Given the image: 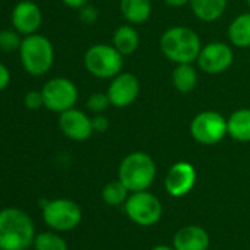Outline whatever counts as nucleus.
I'll use <instances>...</instances> for the list:
<instances>
[{
	"instance_id": "nucleus-1",
	"label": "nucleus",
	"mask_w": 250,
	"mask_h": 250,
	"mask_svg": "<svg viewBox=\"0 0 250 250\" xmlns=\"http://www.w3.org/2000/svg\"><path fill=\"white\" fill-rule=\"evenodd\" d=\"M33 243L34 224L24 210H0V250H27Z\"/></svg>"
},
{
	"instance_id": "nucleus-2",
	"label": "nucleus",
	"mask_w": 250,
	"mask_h": 250,
	"mask_svg": "<svg viewBox=\"0 0 250 250\" xmlns=\"http://www.w3.org/2000/svg\"><path fill=\"white\" fill-rule=\"evenodd\" d=\"M161 50L167 59L177 63H193L202 49L197 33L188 27L175 25L168 28L159 40Z\"/></svg>"
},
{
	"instance_id": "nucleus-3",
	"label": "nucleus",
	"mask_w": 250,
	"mask_h": 250,
	"mask_svg": "<svg viewBox=\"0 0 250 250\" xmlns=\"http://www.w3.org/2000/svg\"><path fill=\"white\" fill-rule=\"evenodd\" d=\"M118 177L131 193L147 190L155 181L156 164L149 153H128L119 165Z\"/></svg>"
},
{
	"instance_id": "nucleus-4",
	"label": "nucleus",
	"mask_w": 250,
	"mask_h": 250,
	"mask_svg": "<svg viewBox=\"0 0 250 250\" xmlns=\"http://www.w3.org/2000/svg\"><path fill=\"white\" fill-rule=\"evenodd\" d=\"M20 56L24 69L33 77H42L50 71L55 62L52 42L42 34H30L22 39Z\"/></svg>"
},
{
	"instance_id": "nucleus-5",
	"label": "nucleus",
	"mask_w": 250,
	"mask_h": 250,
	"mask_svg": "<svg viewBox=\"0 0 250 250\" xmlns=\"http://www.w3.org/2000/svg\"><path fill=\"white\" fill-rule=\"evenodd\" d=\"M84 66L96 78L112 80L115 75L122 72L124 56L113 44H93L84 53Z\"/></svg>"
},
{
	"instance_id": "nucleus-6",
	"label": "nucleus",
	"mask_w": 250,
	"mask_h": 250,
	"mask_svg": "<svg viewBox=\"0 0 250 250\" xmlns=\"http://www.w3.org/2000/svg\"><path fill=\"white\" fill-rule=\"evenodd\" d=\"M190 136L194 142L205 146L218 145L228 136L227 118L216 110L199 112L190 122Z\"/></svg>"
},
{
	"instance_id": "nucleus-7",
	"label": "nucleus",
	"mask_w": 250,
	"mask_h": 250,
	"mask_svg": "<svg viewBox=\"0 0 250 250\" xmlns=\"http://www.w3.org/2000/svg\"><path fill=\"white\" fill-rule=\"evenodd\" d=\"M42 93L44 107L56 113H62L68 109L75 107V103L78 100L77 85L74 84V81L65 77H56L49 80L43 85Z\"/></svg>"
},
{
	"instance_id": "nucleus-8",
	"label": "nucleus",
	"mask_w": 250,
	"mask_h": 250,
	"mask_svg": "<svg viewBox=\"0 0 250 250\" xmlns=\"http://www.w3.org/2000/svg\"><path fill=\"white\" fill-rule=\"evenodd\" d=\"M125 212L133 222L142 227H150L161 219L162 205L159 199L147 190L134 191L125 202Z\"/></svg>"
},
{
	"instance_id": "nucleus-9",
	"label": "nucleus",
	"mask_w": 250,
	"mask_h": 250,
	"mask_svg": "<svg viewBox=\"0 0 250 250\" xmlns=\"http://www.w3.org/2000/svg\"><path fill=\"white\" fill-rule=\"evenodd\" d=\"M81 208L69 199H55L43 206L44 222L58 231H69L81 222Z\"/></svg>"
},
{
	"instance_id": "nucleus-10",
	"label": "nucleus",
	"mask_w": 250,
	"mask_h": 250,
	"mask_svg": "<svg viewBox=\"0 0 250 250\" xmlns=\"http://www.w3.org/2000/svg\"><path fill=\"white\" fill-rule=\"evenodd\" d=\"M234 61L232 49L222 42H212L202 46L197 56V66L202 72L209 75H218L225 72Z\"/></svg>"
},
{
	"instance_id": "nucleus-11",
	"label": "nucleus",
	"mask_w": 250,
	"mask_h": 250,
	"mask_svg": "<svg viewBox=\"0 0 250 250\" xmlns=\"http://www.w3.org/2000/svg\"><path fill=\"white\" fill-rule=\"evenodd\" d=\"M106 93L112 106L124 109L137 100L140 94V81L131 72H119L112 78Z\"/></svg>"
},
{
	"instance_id": "nucleus-12",
	"label": "nucleus",
	"mask_w": 250,
	"mask_h": 250,
	"mask_svg": "<svg viewBox=\"0 0 250 250\" xmlns=\"http://www.w3.org/2000/svg\"><path fill=\"white\" fill-rule=\"evenodd\" d=\"M59 128L65 137L74 142H85L94 133L91 118L75 107L59 113Z\"/></svg>"
},
{
	"instance_id": "nucleus-13",
	"label": "nucleus",
	"mask_w": 250,
	"mask_h": 250,
	"mask_svg": "<svg viewBox=\"0 0 250 250\" xmlns=\"http://www.w3.org/2000/svg\"><path fill=\"white\" fill-rule=\"evenodd\" d=\"M12 25L21 36L36 34L43 24V14L37 3L31 0H22L12 11Z\"/></svg>"
},
{
	"instance_id": "nucleus-14",
	"label": "nucleus",
	"mask_w": 250,
	"mask_h": 250,
	"mask_svg": "<svg viewBox=\"0 0 250 250\" xmlns=\"http://www.w3.org/2000/svg\"><path fill=\"white\" fill-rule=\"evenodd\" d=\"M196 184V169L190 162L180 161L174 164L167 177H165V188L174 197H183L191 191Z\"/></svg>"
},
{
	"instance_id": "nucleus-15",
	"label": "nucleus",
	"mask_w": 250,
	"mask_h": 250,
	"mask_svg": "<svg viewBox=\"0 0 250 250\" xmlns=\"http://www.w3.org/2000/svg\"><path fill=\"white\" fill-rule=\"evenodd\" d=\"M172 243L175 250H206L209 247V235L202 227L187 225L175 232Z\"/></svg>"
},
{
	"instance_id": "nucleus-16",
	"label": "nucleus",
	"mask_w": 250,
	"mask_h": 250,
	"mask_svg": "<svg viewBox=\"0 0 250 250\" xmlns=\"http://www.w3.org/2000/svg\"><path fill=\"white\" fill-rule=\"evenodd\" d=\"M228 136L238 143L250 142V109L240 107L227 118Z\"/></svg>"
},
{
	"instance_id": "nucleus-17",
	"label": "nucleus",
	"mask_w": 250,
	"mask_h": 250,
	"mask_svg": "<svg viewBox=\"0 0 250 250\" xmlns=\"http://www.w3.org/2000/svg\"><path fill=\"white\" fill-rule=\"evenodd\" d=\"M119 11L128 24H143L152 15L150 0H121Z\"/></svg>"
},
{
	"instance_id": "nucleus-18",
	"label": "nucleus",
	"mask_w": 250,
	"mask_h": 250,
	"mask_svg": "<svg viewBox=\"0 0 250 250\" xmlns=\"http://www.w3.org/2000/svg\"><path fill=\"white\" fill-rule=\"evenodd\" d=\"M188 5L197 20L213 22L225 14L228 0H190Z\"/></svg>"
},
{
	"instance_id": "nucleus-19",
	"label": "nucleus",
	"mask_w": 250,
	"mask_h": 250,
	"mask_svg": "<svg viewBox=\"0 0 250 250\" xmlns=\"http://www.w3.org/2000/svg\"><path fill=\"white\" fill-rule=\"evenodd\" d=\"M113 46L122 56L133 55L140 46V36L137 30L131 24L118 27L113 33Z\"/></svg>"
},
{
	"instance_id": "nucleus-20",
	"label": "nucleus",
	"mask_w": 250,
	"mask_h": 250,
	"mask_svg": "<svg viewBox=\"0 0 250 250\" xmlns=\"http://www.w3.org/2000/svg\"><path fill=\"white\" fill-rule=\"evenodd\" d=\"M228 39L238 49L250 47V12L235 17L228 27Z\"/></svg>"
},
{
	"instance_id": "nucleus-21",
	"label": "nucleus",
	"mask_w": 250,
	"mask_h": 250,
	"mask_svg": "<svg viewBox=\"0 0 250 250\" xmlns=\"http://www.w3.org/2000/svg\"><path fill=\"white\" fill-rule=\"evenodd\" d=\"M199 83L197 69L193 63H177L172 71L174 88L180 93H190L196 88Z\"/></svg>"
},
{
	"instance_id": "nucleus-22",
	"label": "nucleus",
	"mask_w": 250,
	"mask_h": 250,
	"mask_svg": "<svg viewBox=\"0 0 250 250\" xmlns=\"http://www.w3.org/2000/svg\"><path fill=\"white\" fill-rule=\"evenodd\" d=\"M130 190L125 187V184L118 178L115 181L107 183L102 190V199L109 206H119L127 202L130 196Z\"/></svg>"
},
{
	"instance_id": "nucleus-23",
	"label": "nucleus",
	"mask_w": 250,
	"mask_h": 250,
	"mask_svg": "<svg viewBox=\"0 0 250 250\" xmlns=\"http://www.w3.org/2000/svg\"><path fill=\"white\" fill-rule=\"evenodd\" d=\"M36 250H68V246L62 237L53 232H42L34 238Z\"/></svg>"
},
{
	"instance_id": "nucleus-24",
	"label": "nucleus",
	"mask_w": 250,
	"mask_h": 250,
	"mask_svg": "<svg viewBox=\"0 0 250 250\" xmlns=\"http://www.w3.org/2000/svg\"><path fill=\"white\" fill-rule=\"evenodd\" d=\"M21 44H22V37L15 28L0 31V50L2 52L5 53L20 52Z\"/></svg>"
},
{
	"instance_id": "nucleus-25",
	"label": "nucleus",
	"mask_w": 250,
	"mask_h": 250,
	"mask_svg": "<svg viewBox=\"0 0 250 250\" xmlns=\"http://www.w3.org/2000/svg\"><path fill=\"white\" fill-rule=\"evenodd\" d=\"M109 106H110V100H109L107 93L97 91V93L90 94V97L87 99V107L93 113H103Z\"/></svg>"
},
{
	"instance_id": "nucleus-26",
	"label": "nucleus",
	"mask_w": 250,
	"mask_h": 250,
	"mask_svg": "<svg viewBox=\"0 0 250 250\" xmlns=\"http://www.w3.org/2000/svg\"><path fill=\"white\" fill-rule=\"evenodd\" d=\"M24 104H25V107L30 109V110H37V109L43 107V106H44V100H43V93H42V90H40V91H37V90L28 91V93L25 94V97H24Z\"/></svg>"
},
{
	"instance_id": "nucleus-27",
	"label": "nucleus",
	"mask_w": 250,
	"mask_h": 250,
	"mask_svg": "<svg viewBox=\"0 0 250 250\" xmlns=\"http://www.w3.org/2000/svg\"><path fill=\"white\" fill-rule=\"evenodd\" d=\"M80 20L85 24H93L97 20V9L90 5L80 8Z\"/></svg>"
},
{
	"instance_id": "nucleus-28",
	"label": "nucleus",
	"mask_w": 250,
	"mask_h": 250,
	"mask_svg": "<svg viewBox=\"0 0 250 250\" xmlns=\"http://www.w3.org/2000/svg\"><path fill=\"white\" fill-rule=\"evenodd\" d=\"M91 124L94 133H104L109 128V121L106 116H103V113H96L94 118H91Z\"/></svg>"
},
{
	"instance_id": "nucleus-29",
	"label": "nucleus",
	"mask_w": 250,
	"mask_h": 250,
	"mask_svg": "<svg viewBox=\"0 0 250 250\" xmlns=\"http://www.w3.org/2000/svg\"><path fill=\"white\" fill-rule=\"evenodd\" d=\"M9 83H11V71L5 63L0 62V93L8 88Z\"/></svg>"
},
{
	"instance_id": "nucleus-30",
	"label": "nucleus",
	"mask_w": 250,
	"mask_h": 250,
	"mask_svg": "<svg viewBox=\"0 0 250 250\" xmlns=\"http://www.w3.org/2000/svg\"><path fill=\"white\" fill-rule=\"evenodd\" d=\"M63 5H66L68 8H72V9H80L85 5H88L90 0H62Z\"/></svg>"
},
{
	"instance_id": "nucleus-31",
	"label": "nucleus",
	"mask_w": 250,
	"mask_h": 250,
	"mask_svg": "<svg viewBox=\"0 0 250 250\" xmlns=\"http://www.w3.org/2000/svg\"><path fill=\"white\" fill-rule=\"evenodd\" d=\"M164 3L171 8H183L190 3V0H164Z\"/></svg>"
},
{
	"instance_id": "nucleus-32",
	"label": "nucleus",
	"mask_w": 250,
	"mask_h": 250,
	"mask_svg": "<svg viewBox=\"0 0 250 250\" xmlns=\"http://www.w3.org/2000/svg\"><path fill=\"white\" fill-rule=\"evenodd\" d=\"M152 250H175V249H171V247H168V246H156V247H153Z\"/></svg>"
},
{
	"instance_id": "nucleus-33",
	"label": "nucleus",
	"mask_w": 250,
	"mask_h": 250,
	"mask_svg": "<svg viewBox=\"0 0 250 250\" xmlns=\"http://www.w3.org/2000/svg\"><path fill=\"white\" fill-rule=\"evenodd\" d=\"M247 5H249V9H250V0H247Z\"/></svg>"
}]
</instances>
